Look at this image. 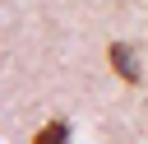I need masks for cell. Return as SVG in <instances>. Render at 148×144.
Here are the masks:
<instances>
[{
  "mask_svg": "<svg viewBox=\"0 0 148 144\" xmlns=\"http://www.w3.org/2000/svg\"><path fill=\"white\" fill-rule=\"evenodd\" d=\"M32 144H69V121H46L32 135Z\"/></svg>",
  "mask_w": 148,
  "mask_h": 144,
  "instance_id": "7a4b0ae2",
  "label": "cell"
},
{
  "mask_svg": "<svg viewBox=\"0 0 148 144\" xmlns=\"http://www.w3.org/2000/svg\"><path fill=\"white\" fill-rule=\"evenodd\" d=\"M106 56H111V65H116V74H120L125 84H139V65H134L130 42H111V46H106Z\"/></svg>",
  "mask_w": 148,
  "mask_h": 144,
  "instance_id": "6da1fadb",
  "label": "cell"
}]
</instances>
